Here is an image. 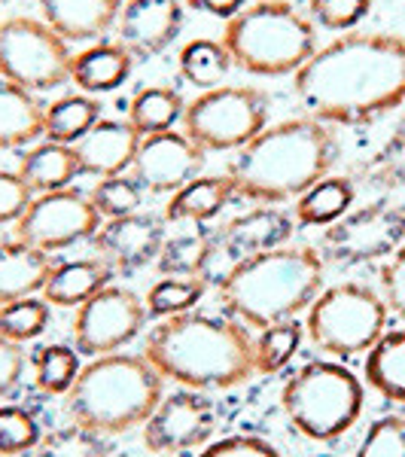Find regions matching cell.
Instances as JSON below:
<instances>
[{
	"label": "cell",
	"mask_w": 405,
	"mask_h": 457,
	"mask_svg": "<svg viewBox=\"0 0 405 457\" xmlns=\"http://www.w3.org/2000/svg\"><path fill=\"white\" fill-rule=\"evenodd\" d=\"M305 116L326 125H369L405 104V37L348 31L318 46L293 73Z\"/></svg>",
	"instance_id": "6da1fadb"
},
{
	"label": "cell",
	"mask_w": 405,
	"mask_h": 457,
	"mask_svg": "<svg viewBox=\"0 0 405 457\" xmlns=\"http://www.w3.org/2000/svg\"><path fill=\"white\" fill-rule=\"evenodd\" d=\"M338 144L333 125L311 116H296L265 125L260 135L226 165L235 183V195L260 204H281L299 198L305 189L323 180L338 162Z\"/></svg>",
	"instance_id": "7a4b0ae2"
},
{
	"label": "cell",
	"mask_w": 405,
	"mask_h": 457,
	"mask_svg": "<svg viewBox=\"0 0 405 457\" xmlns=\"http://www.w3.org/2000/svg\"><path fill=\"white\" fill-rule=\"evenodd\" d=\"M144 357L161 378L189 390H229L256 372L247 329L238 320L195 312L165 317L153 327Z\"/></svg>",
	"instance_id": "3957f363"
},
{
	"label": "cell",
	"mask_w": 405,
	"mask_h": 457,
	"mask_svg": "<svg viewBox=\"0 0 405 457\" xmlns=\"http://www.w3.org/2000/svg\"><path fill=\"white\" fill-rule=\"evenodd\" d=\"M323 290V256L314 247H275L250 256L217 287L223 312L238 323L269 329L308 312Z\"/></svg>",
	"instance_id": "277c9868"
},
{
	"label": "cell",
	"mask_w": 405,
	"mask_h": 457,
	"mask_svg": "<svg viewBox=\"0 0 405 457\" xmlns=\"http://www.w3.org/2000/svg\"><path fill=\"white\" fill-rule=\"evenodd\" d=\"M161 375L153 363L137 353H107L92 357L79 370L68 390V415L73 424L86 427L101 436H120L135 430L153 415L161 394Z\"/></svg>",
	"instance_id": "5b68a950"
},
{
	"label": "cell",
	"mask_w": 405,
	"mask_h": 457,
	"mask_svg": "<svg viewBox=\"0 0 405 457\" xmlns=\"http://www.w3.org/2000/svg\"><path fill=\"white\" fill-rule=\"evenodd\" d=\"M219 43L250 77H290L318 53V31L286 0H256L226 21Z\"/></svg>",
	"instance_id": "8992f818"
},
{
	"label": "cell",
	"mask_w": 405,
	"mask_h": 457,
	"mask_svg": "<svg viewBox=\"0 0 405 457\" xmlns=\"http://www.w3.org/2000/svg\"><path fill=\"white\" fill-rule=\"evenodd\" d=\"M363 385L348 366L311 360L286 378L281 409L296 430L311 442H333L363 415Z\"/></svg>",
	"instance_id": "52a82bcc"
},
{
	"label": "cell",
	"mask_w": 405,
	"mask_h": 457,
	"mask_svg": "<svg viewBox=\"0 0 405 457\" xmlns=\"http://www.w3.org/2000/svg\"><path fill=\"white\" fill-rule=\"evenodd\" d=\"M305 333L329 357H357L387 333V302L357 281L326 287L308 305Z\"/></svg>",
	"instance_id": "ba28073f"
},
{
	"label": "cell",
	"mask_w": 405,
	"mask_h": 457,
	"mask_svg": "<svg viewBox=\"0 0 405 457\" xmlns=\"http://www.w3.org/2000/svg\"><path fill=\"white\" fill-rule=\"evenodd\" d=\"M271 98L256 86H217L183 110V135L204 153H235L269 125Z\"/></svg>",
	"instance_id": "9c48e42d"
},
{
	"label": "cell",
	"mask_w": 405,
	"mask_h": 457,
	"mask_svg": "<svg viewBox=\"0 0 405 457\" xmlns=\"http://www.w3.org/2000/svg\"><path fill=\"white\" fill-rule=\"evenodd\" d=\"M70 43L43 19L12 16L0 21V79L28 92H53L70 79Z\"/></svg>",
	"instance_id": "30bf717a"
},
{
	"label": "cell",
	"mask_w": 405,
	"mask_h": 457,
	"mask_svg": "<svg viewBox=\"0 0 405 457\" xmlns=\"http://www.w3.org/2000/svg\"><path fill=\"white\" fill-rule=\"evenodd\" d=\"M405 245V204L375 202L326 226L320 250L338 265L387 260Z\"/></svg>",
	"instance_id": "8fae6325"
},
{
	"label": "cell",
	"mask_w": 405,
	"mask_h": 457,
	"mask_svg": "<svg viewBox=\"0 0 405 457\" xmlns=\"http://www.w3.org/2000/svg\"><path fill=\"white\" fill-rule=\"evenodd\" d=\"M146 305L137 293L110 284L73 314V348L86 357H107L131 345L146 327Z\"/></svg>",
	"instance_id": "7c38bea8"
},
{
	"label": "cell",
	"mask_w": 405,
	"mask_h": 457,
	"mask_svg": "<svg viewBox=\"0 0 405 457\" xmlns=\"http://www.w3.org/2000/svg\"><path fill=\"white\" fill-rule=\"evenodd\" d=\"M293 232H296V223L290 220V213L275 208V204H262V208H253L229 220L223 228H217L211 235V250L202 269V281L219 287L229 278L232 269H238L250 256L286 245L293 238Z\"/></svg>",
	"instance_id": "4fadbf2b"
},
{
	"label": "cell",
	"mask_w": 405,
	"mask_h": 457,
	"mask_svg": "<svg viewBox=\"0 0 405 457\" xmlns=\"http://www.w3.org/2000/svg\"><path fill=\"white\" fill-rule=\"evenodd\" d=\"M98 228L101 213L95 211L92 198L68 187L34 195L16 223V238L43 250V253H55V250L77 245V241L95 238Z\"/></svg>",
	"instance_id": "5bb4252c"
},
{
	"label": "cell",
	"mask_w": 405,
	"mask_h": 457,
	"mask_svg": "<svg viewBox=\"0 0 405 457\" xmlns=\"http://www.w3.org/2000/svg\"><path fill=\"white\" fill-rule=\"evenodd\" d=\"M217 430V409L202 390H177L161 396L144 421V448L150 454H180L202 448Z\"/></svg>",
	"instance_id": "9a60e30c"
},
{
	"label": "cell",
	"mask_w": 405,
	"mask_h": 457,
	"mask_svg": "<svg viewBox=\"0 0 405 457\" xmlns=\"http://www.w3.org/2000/svg\"><path fill=\"white\" fill-rule=\"evenodd\" d=\"M208 165V153L195 141H189L183 131H159V135L141 137L131 177L153 195H174L189 180L202 177Z\"/></svg>",
	"instance_id": "2e32d148"
},
{
	"label": "cell",
	"mask_w": 405,
	"mask_h": 457,
	"mask_svg": "<svg viewBox=\"0 0 405 457\" xmlns=\"http://www.w3.org/2000/svg\"><path fill=\"white\" fill-rule=\"evenodd\" d=\"M92 245L98 260L107 262L113 275H135L159 260V250L165 245V226L153 213L137 211L101 223Z\"/></svg>",
	"instance_id": "e0dca14e"
},
{
	"label": "cell",
	"mask_w": 405,
	"mask_h": 457,
	"mask_svg": "<svg viewBox=\"0 0 405 457\" xmlns=\"http://www.w3.org/2000/svg\"><path fill=\"white\" fill-rule=\"evenodd\" d=\"M183 31L180 0H125L116 21V43L135 62L165 53Z\"/></svg>",
	"instance_id": "ac0fdd59"
},
{
	"label": "cell",
	"mask_w": 405,
	"mask_h": 457,
	"mask_svg": "<svg viewBox=\"0 0 405 457\" xmlns=\"http://www.w3.org/2000/svg\"><path fill=\"white\" fill-rule=\"evenodd\" d=\"M137 146H141V135L128 120H101L83 141L73 144V150L79 159V174L104 180V177L131 171Z\"/></svg>",
	"instance_id": "d6986e66"
},
{
	"label": "cell",
	"mask_w": 405,
	"mask_h": 457,
	"mask_svg": "<svg viewBox=\"0 0 405 457\" xmlns=\"http://www.w3.org/2000/svg\"><path fill=\"white\" fill-rule=\"evenodd\" d=\"M37 6L64 43H101L122 12V0H37Z\"/></svg>",
	"instance_id": "ffe728a7"
},
{
	"label": "cell",
	"mask_w": 405,
	"mask_h": 457,
	"mask_svg": "<svg viewBox=\"0 0 405 457\" xmlns=\"http://www.w3.org/2000/svg\"><path fill=\"white\" fill-rule=\"evenodd\" d=\"M55 262L49 253L37 250L25 241H4L0 245V305L12 299L34 296L43 290L53 275Z\"/></svg>",
	"instance_id": "44dd1931"
},
{
	"label": "cell",
	"mask_w": 405,
	"mask_h": 457,
	"mask_svg": "<svg viewBox=\"0 0 405 457\" xmlns=\"http://www.w3.org/2000/svg\"><path fill=\"white\" fill-rule=\"evenodd\" d=\"M232 198L238 195H235V183L229 180V174H202L168 198L165 220L168 223L202 226L217 217Z\"/></svg>",
	"instance_id": "7402d4cb"
},
{
	"label": "cell",
	"mask_w": 405,
	"mask_h": 457,
	"mask_svg": "<svg viewBox=\"0 0 405 457\" xmlns=\"http://www.w3.org/2000/svg\"><path fill=\"white\" fill-rule=\"evenodd\" d=\"M46 104L10 79H0V150H21L43 135Z\"/></svg>",
	"instance_id": "603a6c76"
},
{
	"label": "cell",
	"mask_w": 405,
	"mask_h": 457,
	"mask_svg": "<svg viewBox=\"0 0 405 457\" xmlns=\"http://www.w3.org/2000/svg\"><path fill=\"white\" fill-rule=\"evenodd\" d=\"M135 71V58H131L120 43H92L83 53L73 55L70 79L79 92L86 95H104L120 88Z\"/></svg>",
	"instance_id": "cb8c5ba5"
},
{
	"label": "cell",
	"mask_w": 405,
	"mask_h": 457,
	"mask_svg": "<svg viewBox=\"0 0 405 457\" xmlns=\"http://www.w3.org/2000/svg\"><path fill=\"white\" fill-rule=\"evenodd\" d=\"M110 284H113V269L107 262H101L98 256H83V260L55 265L40 293L49 305L79 308L86 299H92L95 293H101Z\"/></svg>",
	"instance_id": "d4e9b609"
},
{
	"label": "cell",
	"mask_w": 405,
	"mask_h": 457,
	"mask_svg": "<svg viewBox=\"0 0 405 457\" xmlns=\"http://www.w3.org/2000/svg\"><path fill=\"white\" fill-rule=\"evenodd\" d=\"M25 187L34 195L55 193V189H68L70 180L79 177V159L77 150L68 144H37L31 150H25L19 156V171H16Z\"/></svg>",
	"instance_id": "484cf974"
},
{
	"label": "cell",
	"mask_w": 405,
	"mask_h": 457,
	"mask_svg": "<svg viewBox=\"0 0 405 457\" xmlns=\"http://www.w3.org/2000/svg\"><path fill=\"white\" fill-rule=\"evenodd\" d=\"M104 104L95 95L77 92V95H62L53 104H46V120H43V135L53 144H68L73 146L83 141L88 131L101 122Z\"/></svg>",
	"instance_id": "4316f807"
},
{
	"label": "cell",
	"mask_w": 405,
	"mask_h": 457,
	"mask_svg": "<svg viewBox=\"0 0 405 457\" xmlns=\"http://www.w3.org/2000/svg\"><path fill=\"white\" fill-rule=\"evenodd\" d=\"M366 381L384 400L405 405V327L387 329L366 351Z\"/></svg>",
	"instance_id": "83f0119b"
},
{
	"label": "cell",
	"mask_w": 405,
	"mask_h": 457,
	"mask_svg": "<svg viewBox=\"0 0 405 457\" xmlns=\"http://www.w3.org/2000/svg\"><path fill=\"white\" fill-rule=\"evenodd\" d=\"M353 198H357V189H353L348 177L326 174L323 180H318L311 189H305L296 198V220L302 226L326 228L351 211Z\"/></svg>",
	"instance_id": "f1b7e54d"
},
{
	"label": "cell",
	"mask_w": 405,
	"mask_h": 457,
	"mask_svg": "<svg viewBox=\"0 0 405 457\" xmlns=\"http://www.w3.org/2000/svg\"><path fill=\"white\" fill-rule=\"evenodd\" d=\"M186 101L180 98V92L171 86H141L131 95L128 104V122L135 125V131L141 137L159 135V131L174 129L183 120Z\"/></svg>",
	"instance_id": "f546056e"
},
{
	"label": "cell",
	"mask_w": 405,
	"mask_h": 457,
	"mask_svg": "<svg viewBox=\"0 0 405 457\" xmlns=\"http://www.w3.org/2000/svg\"><path fill=\"white\" fill-rule=\"evenodd\" d=\"M177 64H180V77L186 79V83H193L195 88H204V92L223 86V79L229 77V71L235 68L223 43L208 40V37L189 40L186 46L180 49Z\"/></svg>",
	"instance_id": "4dcf8cb0"
},
{
	"label": "cell",
	"mask_w": 405,
	"mask_h": 457,
	"mask_svg": "<svg viewBox=\"0 0 405 457\" xmlns=\"http://www.w3.org/2000/svg\"><path fill=\"white\" fill-rule=\"evenodd\" d=\"M211 235H213V228L202 223V226H193V228H186V232H177L171 238H165V245L159 250V260H156L161 275L202 278L204 260H208V250H211Z\"/></svg>",
	"instance_id": "1f68e13d"
},
{
	"label": "cell",
	"mask_w": 405,
	"mask_h": 457,
	"mask_svg": "<svg viewBox=\"0 0 405 457\" xmlns=\"http://www.w3.org/2000/svg\"><path fill=\"white\" fill-rule=\"evenodd\" d=\"M110 445L107 436L92 433L79 424L58 427V430L40 433V439L34 442V448L21 457H107Z\"/></svg>",
	"instance_id": "d6a6232c"
},
{
	"label": "cell",
	"mask_w": 405,
	"mask_h": 457,
	"mask_svg": "<svg viewBox=\"0 0 405 457\" xmlns=\"http://www.w3.org/2000/svg\"><path fill=\"white\" fill-rule=\"evenodd\" d=\"M79 370L83 366L77 360V348H70V345H43L34 351V381L49 396L68 394Z\"/></svg>",
	"instance_id": "836d02e7"
},
{
	"label": "cell",
	"mask_w": 405,
	"mask_h": 457,
	"mask_svg": "<svg viewBox=\"0 0 405 457\" xmlns=\"http://www.w3.org/2000/svg\"><path fill=\"white\" fill-rule=\"evenodd\" d=\"M204 290L208 284L202 281L198 275H189V278H161L150 287L146 293L144 305H146V314L153 317H177V314H186L202 302Z\"/></svg>",
	"instance_id": "e575fe53"
},
{
	"label": "cell",
	"mask_w": 405,
	"mask_h": 457,
	"mask_svg": "<svg viewBox=\"0 0 405 457\" xmlns=\"http://www.w3.org/2000/svg\"><path fill=\"white\" fill-rule=\"evenodd\" d=\"M299 345H302V323H296V317L262 329V336L253 342L256 372H262V375L281 372L284 366H290V360L296 357Z\"/></svg>",
	"instance_id": "d590c367"
},
{
	"label": "cell",
	"mask_w": 405,
	"mask_h": 457,
	"mask_svg": "<svg viewBox=\"0 0 405 457\" xmlns=\"http://www.w3.org/2000/svg\"><path fill=\"white\" fill-rule=\"evenodd\" d=\"M49 327V302L25 296L0 305V338L25 345Z\"/></svg>",
	"instance_id": "8d00e7d4"
},
{
	"label": "cell",
	"mask_w": 405,
	"mask_h": 457,
	"mask_svg": "<svg viewBox=\"0 0 405 457\" xmlns=\"http://www.w3.org/2000/svg\"><path fill=\"white\" fill-rule=\"evenodd\" d=\"M95 211L101 213V220H116V217H128V213H137L144 204V187L135 180V177H104V180L95 183V189L88 193Z\"/></svg>",
	"instance_id": "74e56055"
},
{
	"label": "cell",
	"mask_w": 405,
	"mask_h": 457,
	"mask_svg": "<svg viewBox=\"0 0 405 457\" xmlns=\"http://www.w3.org/2000/svg\"><path fill=\"white\" fill-rule=\"evenodd\" d=\"M366 180L381 189L405 187V122L387 137L384 146L366 165Z\"/></svg>",
	"instance_id": "f35d334b"
},
{
	"label": "cell",
	"mask_w": 405,
	"mask_h": 457,
	"mask_svg": "<svg viewBox=\"0 0 405 457\" xmlns=\"http://www.w3.org/2000/svg\"><path fill=\"white\" fill-rule=\"evenodd\" d=\"M40 439V424L21 405H0V457H19Z\"/></svg>",
	"instance_id": "ab89813d"
},
{
	"label": "cell",
	"mask_w": 405,
	"mask_h": 457,
	"mask_svg": "<svg viewBox=\"0 0 405 457\" xmlns=\"http://www.w3.org/2000/svg\"><path fill=\"white\" fill-rule=\"evenodd\" d=\"M372 10V0H308V19L335 34H348Z\"/></svg>",
	"instance_id": "60d3db41"
},
{
	"label": "cell",
	"mask_w": 405,
	"mask_h": 457,
	"mask_svg": "<svg viewBox=\"0 0 405 457\" xmlns=\"http://www.w3.org/2000/svg\"><path fill=\"white\" fill-rule=\"evenodd\" d=\"M353 457H405V418L384 415L372 421Z\"/></svg>",
	"instance_id": "b9f144b4"
},
{
	"label": "cell",
	"mask_w": 405,
	"mask_h": 457,
	"mask_svg": "<svg viewBox=\"0 0 405 457\" xmlns=\"http://www.w3.org/2000/svg\"><path fill=\"white\" fill-rule=\"evenodd\" d=\"M381 299L387 302V312H393L400 320H405V245L387 256L381 265Z\"/></svg>",
	"instance_id": "7bdbcfd3"
},
{
	"label": "cell",
	"mask_w": 405,
	"mask_h": 457,
	"mask_svg": "<svg viewBox=\"0 0 405 457\" xmlns=\"http://www.w3.org/2000/svg\"><path fill=\"white\" fill-rule=\"evenodd\" d=\"M34 193L25 187L19 174L12 171H0V226L6 223H19V217L28 211Z\"/></svg>",
	"instance_id": "ee69618b"
},
{
	"label": "cell",
	"mask_w": 405,
	"mask_h": 457,
	"mask_svg": "<svg viewBox=\"0 0 405 457\" xmlns=\"http://www.w3.org/2000/svg\"><path fill=\"white\" fill-rule=\"evenodd\" d=\"M198 457H281L271 442L260 436H229L219 439L217 445L204 448Z\"/></svg>",
	"instance_id": "f6af8a7d"
},
{
	"label": "cell",
	"mask_w": 405,
	"mask_h": 457,
	"mask_svg": "<svg viewBox=\"0 0 405 457\" xmlns=\"http://www.w3.org/2000/svg\"><path fill=\"white\" fill-rule=\"evenodd\" d=\"M25 363H28V357H25V351H21V345L0 338V400L10 396L12 390L19 387Z\"/></svg>",
	"instance_id": "bcb514c9"
},
{
	"label": "cell",
	"mask_w": 405,
	"mask_h": 457,
	"mask_svg": "<svg viewBox=\"0 0 405 457\" xmlns=\"http://www.w3.org/2000/svg\"><path fill=\"white\" fill-rule=\"evenodd\" d=\"M195 12H204V16H217L229 21L232 16H238L247 6V0H186Z\"/></svg>",
	"instance_id": "7dc6e473"
},
{
	"label": "cell",
	"mask_w": 405,
	"mask_h": 457,
	"mask_svg": "<svg viewBox=\"0 0 405 457\" xmlns=\"http://www.w3.org/2000/svg\"><path fill=\"white\" fill-rule=\"evenodd\" d=\"M4 4H6V0H0V6H4Z\"/></svg>",
	"instance_id": "c3c4849f"
}]
</instances>
